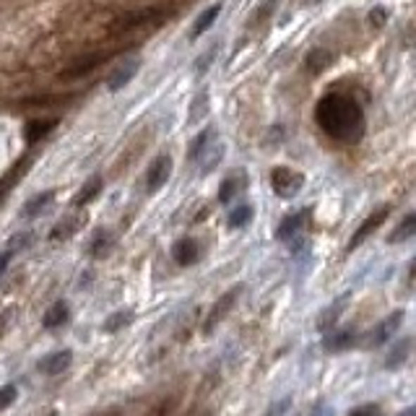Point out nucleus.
<instances>
[{
  "instance_id": "nucleus-1",
  "label": "nucleus",
  "mask_w": 416,
  "mask_h": 416,
  "mask_svg": "<svg viewBox=\"0 0 416 416\" xmlns=\"http://www.w3.org/2000/svg\"><path fill=\"white\" fill-rule=\"evenodd\" d=\"M164 16L167 13L162 8H146V11H136V13H125V16H120L112 24V34L120 37V34H127V32H136V29H141L146 24H162Z\"/></svg>"
},
{
  "instance_id": "nucleus-2",
  "label": "nucleus",
  "mask_w": 416,
  "mask_h": 416,
  "mask_svg": "<svg viewBox=\"0 0 416 416\" xmlns=\"http://www.w3.org/2000/svg\"><path fill=\"white\" fill-rule=\"evenodd\" d=\"M305 177L299 175V172H291L286 167H276L271 172V185L276 190V196H284V198H291L299 193V187H302Z\"/></svg>"
},
{
  "instance_id": "nucleus-3",
  "label": "nucleus",
  "mask_w": 416,
  "mask_h": 416,
  "mask_svg": "<svg viewBox=\"0 0 416 416\" xmlns=\"http://www.w3.org/2000/svg\"><path fill=\"white\" fill-rule=\"evenodd\" d=\"M107 58H110V55H104V52H92V55H84V58L76 60L73 65H68L65 70H60V78H63V81H78V78L94 73V70L99 68Z\"/></svg>"
},
{
  "instance_id": "nucleus-4",
  "label": "nucleus",
  "mask_w": 416,
  "mask_h": 416,
  "mask_svg": "<svg viewBox=\"0 0 416 416\" xmlns=\"http://www.w3.org/2000/svg\"><path fill=\"white\" fill-rule=\"evenodd\" d=\"M170 175H172V159L167 153H162L159 159H153L149 172H146V193H156L159 187H164Z\"/></svg>"
},
{
  "instance_id": "nucleus-5",
  "label": "nucleus",
  "mask_w": 416,
  "mask_h": 416,
  "mask_svg": "<svg viewBox=\"0 0 416 416\" xmlns=\"http://www.w3.org/2000/svg\"><path fill=\"white\" fill-rule=\"evenodd\" d=\"M239 291H242V286H234V289H229L227 294H224V297L219 299V302H216V305H213L211 315H208V320H206V325H203V331H206V333H211L213 328H216V325H219L221 320L227 317V313L232 310V305L237 302Z\"/></svg>"
},
{
  "instance_id": "nucleus-6",
  "label": "nucleus",
  "mask_w": 416,
  "mask_h": 416,
  "mask_svg": "<svg viewBox=\"0 0 416 416\" xmlns=\"http://www.w3.org/2000/svg\"><path fill=\"white\" fill-rule=\"evenodd\" d=\"M70 362H73V351H70V348H63V351H55L50 357L39 359V362H37V370L44 374H60L68 370Z\"/></svg>"
},
{
  "instance_id": "nucleus-7",
  "label": "nucleus",
  "mask_w": 416,
  "mask_h": 416,
  "mask_svg": "<svg viewBox=\"0 0 416 416\" xmlns=\"http://www.w3.org/2000/svg\"><path fill=\"white\" fill-rule=\"evenodd\" d=\"M388 213H391V208H388V206H385V208H377V211H374L372 216H370V219H367L365 224H362V227L354 232V237H351V242H348V250H357V247L362 245V242H365V239L370 237V234H372L377 227H380L382 221L388 219Z\"/></svg>"
},
{
  "instance_id": "nucleus-8",
  "label": "nucleus",
  "mask_w": 416,
  "mask_h": 416,
  "mask_svg": "<svg viewBox=\"0 0 416 416\" xmlns=\"http://www.w3.org/2000/svg\"><path fill=\"white\" fill-rule=\"evenodd\" d=\"M138 68H141V60H127V63H122L115 73L110 76V81H107V89L110 92H120L122 86H127L130 81H133V76L138 73Z\"/></svg>"
},
{
  "instance_id": "nucleus-9",
  "label": "nucleus",
  "mask_w": 416,
  "mask_h": 416,
  "mask_svg": "<svg viewBox=\"0 0 416 416\" xmlns=\"http://www.w3.org/2000/svg\"><path fill=\"white\" fill-rule=\"evenodd\" d=\"M198 255H201V245L190 237L179 239L177 245L172 247V258H175L179 265H193L198 260Z\"/></svg>"
},
{
  "instance_id": "nucleus-10",
  "label": "nucleus",
  "mask_w": 416,
  "mask_h": 416,
  "mask_svg": "<svg viewBox=\"0 0 416 416\" xmlns=\"http://www.w3.org/2000/svg\"><path fill=\"white\" fill-rule=\"evenodd\" d=\"M401 320H403V313H401V310H396L391 317H385V320L372 331V336H370V346H380V343H385V341L393 336V331L401 325Z\"/></svg>"
},
{
  "instance_id": "nucleus-11",
  "label": "nucleus",
  "mask_w": 416,
  "mask_h": 416,
  "mask_svg": "<svg viewBox=\"0 0 416 416\" xmlns=\"http://www.w3.org/2000/svg\"><path fill=\"white\" fill-rule=\"evenodd\" d=\"M411 237H416V211L403 216V221L391 232L388 242H391V245H398V242H406V239H411Z\"/></svg>"
},
{
  "instance_id": "nucleus-12",
  "label": "nucleus",
  "mask_w": 416,
  "mask_h": 416,
  "mask_svg": "<svg viewBox=\"0 0 416 416\" xmlns=\"http://www.w3.org/2000/svg\"><path fill=\"white\" fill-rule=\"evenodd\" d=\"M70 317V310L65 302H55V305L47 310V315L42 317V325L44 328H60L63 323H68Z\"/></svg>"
},
{
  "instance_id": "nucleus-13",
  "label": "nucleus",
  "mask_w": 416,
  "mask_h": 416,
  "mask_svg": "<svg viewBox=\"0 0 416 416\" xmlns=\"http://www.w3.org/2000/svg\"><path fill=\"white\" fill-rule=\"evenodd\" d=\"M331 52L325 50H313L310 55L305 58V70L307 73H313V76H317V73H323L328 65H331Z\"/></svg>"
},
{
  "instance_id": "nucleus-14",
  "label": "nucleus",
  "mask_w": 416,
  "mask_h": 416,
  "mask_svg": "<svg viewBox=\"0 0 416 416\" xmlns=\"http://www.w3.org/2000/svg\"><path fill=\"white\" fill-rule=\"evenodd\" d=\"M52 127H55V120H29L26 122V141L29 144H37V141H42V138H47V133H50Z\"/></svg>"
},
{
  "instance_id": "nucleus-15",
  "label": "nucleus",
  "mask_w": 416,
  "mask_h": 416,
  "mask_svg": "<svg viewBox=\"0 0 416 416\" xmlns=\"http://www.w3.org/2000/svg\"><path fill=\"white\" fill-rule=\"evenodd\" d=\"M99 190H102V177H92V179H89V182H86V185L76 193V198H73V206H76V208H81V206L92 203L94 198L99 196Z\"/></svg>"
},
{
  "instance_id": "nucleus-16",
  "label": "nucleus",
  "mask_w": 416,
  "mask_h": 416,
  "mask_svg": "<svg viewBox=\"0 0 416 416\" xmlns=\"http://www.w3.org/2000/svg\"><path fill=\"white\" fill-rule=\"evenodd\" d=\"M219 13H221V3H216V6H211V8H206L201 16H198V21L193 24V32H190V37L196 39V37H201L206 32V29H211L213 26V21L219 18Z\"/></svg>"
},
{
  "instance_id": "nucleus-17",
  "label": "nucleus",
  "mask_w": 416,
  "mask_h": 416,
  "mask_svg": "<svg viewBox=\"0 0 416 416\" xmlns=\"http://www.w3.org/2000/svg\"><path fill=\"white\" fill-rule=\"evenodd\" d=\"M302 224H305V213H294V216H286V219L281 221V227L276 229V237L279 239H291L302 229Z\"/></svg>"
},
{
  "instance_id": "nucleus-18",
  "label": "nucleus",
  "mask_w": 416,
  "mask_h": 416,
  "mask_svg": "<svg viewBox=\"0 0 416 416\" xmlns=\"http://www.w3.org/2000/svg\"><path fill=\"white\" fill-rule=\"evenodd\" d=\"M52 198H55V193H52V190H47V193H39V196H34L32 201H29V203L24 206V208H21V216H24V219H34V216H37L39 211H42L44 206H50Z\"/></svg>"
},
{
  "instance_id": "nucleus-19",
  "label": "nucleus",
  "mask_w": 416,
  "mask_h": 416,
  "mask_svg": "<svg viewBox=\"0 0 416 416\" xmlns=\"http://www.w3.org/2000/svg\"><path fill=\"white\" fill-rule=\"evenodd\" d=\"M242 187H245V177H227L224 182H221L219 201H221V203H229L232 198L237 196Z\"/></svg>"
},
{
  "instance_id": "nucleus-20",
  "label": "nucleus",
  "mask_w": 416,
  "mask_h": 416,
  "mask_svg": "<svg viewBox=\"0 0 416 416\" xmlns=\"http://www.w3.org/2000/svg\"><path fill=\"white\" fill-rule=\"evenodd\" d=\"M354 339H357L354 331H341V333H336V336H328V339L323 341V346L328 348V351H341V348L351 346Z\"/></svg>"
},
{
  "instance_id": "nucleus-21",
  "label": "nucleus",
  "mask_w": 416,
  "mask_h": 416,
  "mask_svg": "<svg viewBox=\"0 0 416 416\" xmlns=\"http://www.w3.org/2000/svg\"><path fill=\"white\" fill-rule=\"evenodd\" d=\"M253 221V206H237L234 211L229 213V227L232 229H242Z\"/></svg>"
},
{
  "instance_id": "nucleus-22",
  "label": "nucleus",
  "mask_w": 416,
  "mask_h": 416,
  "mask_svg": "<svg viewBox=\"0 0 416 416\" xmlns=\"http://www.w3.org/2000/svg\"><path fill=\"white\" fill-rule=\"evenodd\" d=\"M211 138H213V130L208 127V130H203L201 136L193 141V146H190V151H187V156H190V162H198L201 156L206 153V146L211 144Z\"/></svg>"
},
{
  "instance_id": "nucleus-23",
  "label": "nucleus",
  "mask_w": 416,
  "mask_h": 416,
  "mask_svg": "<svg viewBox=\"0 0 416 416\" xmlns=\"http://www.w3.org/2000/svg\"><path fill=\"white\" fill-rule=\"evenodd\" d=\"M130 320H133V313H127V310H120V313H115L112 317H107V323H104V331H107V333H118L120 328H125Z\"/></svg>"
},
{
  "instance_id": "nucleus-24",
  "label": "nucleus",
  "mask_w": 416,
  "mask_h": 416,
  "mask_svg": "<svg viewBox=\"0 0 416 416\" xmlns=\"http://www.w3.org/2000/svg\"><path fill=\"white\" fill-rule=\"evenodd\" d=\"M408 348H411V341H408V339H406V341H401L398 346L393 348V354H391V357L385 359V367H388V370H396V367H398L401 362H403V359L408 357V354H406Z\"/></svg>"
},
{
  "instance_id": "nucleus-25",
  "label": "nucleus",
  "mask_w": 416,
  "mask_h": 416,
  "mask_svg": "<svg viewBox=\"0 0 416 416\" xmlns=\"http://www.w3.org/2000/svg\"><path fill=\"white\" fill-rule=\"evenodd\" d=\"M343 302H346V297H341L339 302H336V305L328 310V315H323V317H320V323H317V328H320V331H328V328L336 323V317L341 315V307H343Z\"/></svg>"
},
{
  "instance_id": "nucleus-26",
  "label": "nucleus",
  "mask_w": 416,
  "mask_h": 416,
  "mask_svg": "<svg viewBox=\"0 0 416 416\" xmlns=\"http://www.w3.org/2000/svg\"><path fill=\"white\" fill-rule=\"evenodd\" d=\"M107 250H110V237H107V232H96L94 242L89 245V253H92L94 258H99V255H104Z\"/></svg>"
},
{
  "instance_id": "nucleus-27",
  "label": "nucleus",
  "mask_w": 416,
  "mask_h": 416,
  "mask_svg": "<svg viewBox=\"0 0 416 416\" xmlns=\"http://www.w3.org/2000/svg\"><path fill=\"white\" fill-rule=\"evenodd\" d=\"M16 396H18L16 385H3V388H0V411H3V408H8V406H13Z\"/></svg>"
},
{
  "instance_id": "nucleus-28",
  "label": "nucleus",
  "mask_w": 416,
  "mask_h": 416,
  "mask_svg": "<svg viewBox=\"0 0 416 416\" xmlns=\"http://www.w3.org/2000/svg\"><path fill=\"white\" fill-rule=\"evenodd\" d=\"M289 406H291V398H284V401H279V403H273V406L265 411V416H284Z\"/></svg>"
},
{
  "instance_id": "nucleus-29",
  "label": "nucleus",
  "mask_w": 416,
  "mask_h": 416,
  "mask_svg": "<svg viewBox=\"0 0 416 416\" xmlns=\"http://www.w3.org/2000/svg\"><path fill=\"white\" fill-rule=\"evenodd\" d=\"M348 416H380V408L377 406H359V408H354Z\"/></svg>"
},
{
  "instance_id": "nucleus-30",
  "label": "nucleus",
  "mask_w": 416,
  "mask_h": 416,
  "mask_svg": "<svg viewBox=\"0 0 416 416\" xmlns=\"http://www.w3.org/2000/svg\"><path fill=\"white\" fill-rule=\"evenodd\" d=\"M13 253H16L13 247H8L6 253H0V276H3V273H6V268L11 265V258H13Z\"/></svg>"
},
{
  "instance_id": "nucleus-31",
  "label": "nucleus",
  "mask_w": 416,
  "mask_h": 416,
  "mask_svg": "<svg viewBox=\"0 0 416 416\" xmlns=\"http://www.w3.org/2000/svg\"><path fill=\"white\" fill-rule=\"evenodd\" d=\"M370 18H372V24H374V26H382V21L388 18V13H385L382 8H374L372 13H370Z\"/></svg>"
},
{
  "instance_id": "nucleus-32",
  "label": "nucleus",
  "mask_w": 416,
  "mask_h": 416,
  "mask_svg": "<svg viewBox=\"0 0 416 416\" xmlns=\"http://www.w3.org/2000/svg\"><path fill=\"white\" fill-rule=\"evenodd\" d=\"M408 279H411V281L416 279V258L411 260V265H408Z\"/></svg>"
},
{
  "instance_id": "nucleus-33",
  "label": "nucleus",
  "mask_w": 416,
  "mask_h": 416,
  "mask_svg": "<svg viewBox=\"0 0 416 416\" xmlns=\"http://www.w3.org/2000/svg\"><path fill=\"white\" fill-rule=\"evenodd\" d=\"M398 416H416V406L406 408V411H403V414H398Z\"/></svg>"
},
{
  "instance_id": "nucleus-34",
  "label": "nucleus",
  "mask_w": 416,
  "mask_h": 416,
  "mask_svg": "<svg viewBox=\"0 0 416 416\" xmlns=\"http://www.w3.org/2000/svg\"><path fill=\"white\" fill-rule=\"evenodd\" d=\"M307 3H317V0H307Z\"/></svg>"
},
{
  "instance_id": "nucleus-35",
  "label": "nucleus",
  "mask_w": 416,
  "mask_h": 416,
  "mask_svg": "<svg viewBox=\"0 0 416 416\" xmlns=\"http://www.w3.org/2000/svg\"><path fill=\"white\" fill-rule=\"evenodd\" d=\"M50 416H58V414H55V411H52V414H50Z\"/></svg>"
},
{
  "instance_id": "nucleus-36",
  "label": "nucleus",
  "mask_w": 416,
  "mask_h": 416,
  "mask_svg": "<svg viewBox=\"0 0 416 416\" xmlns=\"http://www.w3.org/2000/svg\"><path fill=\"white\" fill-rule=\"evenodd\" d=\"M0 198H3V190H0Z\"/></svg>"
}]
</instances>
